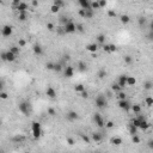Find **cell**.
Returning <instances> with one entry per match:
<instances>
[{"mask_svg": "<svg viewBox=\"0 0 153 153\" xmlns=\"http://www.w3.org/2000/svg\"><path fill=\"white\" fill-rule=\"evenodd\" d=\"M66 141H67V144L71 145V146H72V145H74V140L72 139V138H70V136H68V138H66Z\"/></svg>", "mask_w": 153, "mask_h": 153, "instance_id": "obj_53", "label": "cell"}, {"mask_svg": "<svg viewBox=\"0 0 153 153\" xmlns=\"http://www.w3.org/2000/svg\"><path fill=\"white\" fill-rule=\"evenodd\" d=\"M132 141H133L134 144H139V142H140V138L138 136V135H133V136H132Z\"/></svg>", "mask_w": 153, "mask_h": 153, "instance_id": "obj_41", "label": "cell"}, {"mask_svg": "<svg viewBox=\"0 0 153 153\" xmlns=\"http://www.w3.org/2000/svg\"><path fill=\"white\" fill-rule=\"evenodd\" d=\"M111 90L118 93V92H121V91H122V87H121V86H120L118 84H114V85L111 86Z\"/></svg>", "mask_w": 153, "mask_h": 153, "instance_id": "obj_28", "label": "cell"}, {"mask_svg": "<svg viewBox=\"0 0 153 153\" xmlns=\"http://www.w3.org/2000/svg\"><path fill=\"white\" fill-rule=\"evenodd\" d=\"M48 114H49L50 116H55L56 115L55 109H53V108H48Z\"/></svg>", "mask_w": 153, "mask_h": 153, "instance_id": "obj_44", "label": "cell"}, {"mask_svg": "<svg viewBox=\"0 0 153 153\" xmlns=\"http://www.w3.org/2000/svg\"><path fill=\"white\" fill-rule=\"evenodd\" d=\"M135 83H136V79L134 77H128V79H127V86H134Z\"/></svg>", "mask_w": 153, "mask_h": 153, "instance_id": "obj_22", "label": "cell"}, {"mask_svg": "<svg viewBox=\"0 0 153 153\" xmlns=\"http://www.w3.org/2000/svg\"><path fill=\"white\" fill-rule=\"evenodd\" d=\"M147 146H148V148H150V150H152V151H153V139L148 140V142H147Z\"/></svg>", "mask_w": 153, "mask_h": 153, "instance_id": "obj_54", "label": "cell"}, {"mask_svg": "<svg viewBox=\"0 0 153 153\" xmlns=\"http://www.w3.org/2000/svg\"><path fill=\"white\" fill-rule=\"evenodd\" d=\"M45 67H47V70L54 71V68H55V63H53V62H48V63L45 65Z\"/></svg>", "mask_w": 153, "mask_h": 153, "instance_id": "obj_38", "label": "cell"}, {"mask_svg": "<svg viewBox=\"0 0 153 153\" xmlns=\"http://www.w3.org/2000/svg\"><path fill=\"white\" fill-rule=\"evenodd\" d=\"M91 7H92L93 11H95V10H98V9H100V7H99V2H98V1H91Z\"/></svg>", "mask_w": 153, "mask_h": 153, "instance_id": "obj_35", "label": "cell"}, {"mask_svg": "<svg viewBox=\"0 0 153 153\" xmlns=\"http://www.w3.org/2000/svg\"><path fill=\"white\" fill-rule=\"evenodd\" d=\"M91 140L95 142H100L102 141V134L100 133H92L91 134Z\"/></svg>", "mask_w": 153, "mask_h": 153, "instance_id": "obj_15", "label": "cell"}, {"mask_svg": "<svg viewBox=\"0 0 153 153\" xmlns=\"http://www.w3.org/2000/svg\"><path fill=\"white\" fill-rule=\"evenodd\" d=\"M63 73H65L66 78H72L74 75V70H73L72 66H67V67H65V72Z\"/></svg>", "mask_w": 153, "mask_h": 153, "instance_id": "obj_12", "label": "cell"}, {"mask_svg": "<svg viewBox=\"0 0 153 153\" xmlns=\"http://www.w3.org/2000/svg\"><path fill=\"white\" fill-rule=\"evenodd\" d=\"M96 38H97V43L102 44V45H104V44H105V35H104V34H100V35H98Z\"/></svg>", "mask_w": 153, "mask_h": 153, "instance_id": "obj_19", "label": "cell"}, {"mask_svg": "<svg viewBox=\"0 0 153 153\" xmlns=\"http://www.w3.org/2000/svg\"><path fill=\"white\" fill-rule=\"evenodd\" d=\"M19 111L22 112V114H24V115H29L30 111H31V109H30V104L27 103V102H22L20 104H19Z\"/></svg>", "mask_w": 153, "mask_h": 153, "instance_id": "obj_4", "label": "cell"}, {"mask_svg": "<svg viewBox=\"0 0 153 153\" xmlns=\"http://www.w3.org/2000/svg\"><path fill=\"white\" fill-rule=\"evenodd\" d=\"M1 60H2V61H7V57H6V52L1 53Z\"/></svg>", "mask_w": 153, "mask_h": 153, "instance_id": "obj_58", "label": "cell"}, {"mask_svg": "<svg viewBox=\"0 0 153 153\" xmlns=\"http://www.w3.org/2000/svg\"><path fill=\"white\" fill-rule=\"evenodd\" d=\"M145 23H146V19H145L144 17H140L139 18V25L142 27V25H145Z\"/></svg>", "mask_w": 153, "mask_h": 153, "instance_id": "obj_47", "label": "cell"}, {"mask_svg": "<svg viewBox=\"0 0 153 153\" xmlns=\"http://www.w3.org/2000/svg\"><path fill=\"white\" fill-rule=\"evenodd\" d=\"M93 121L96 122V125H97L99 128H102V127L105 126L104 120H103V117L100 116V114H95V115H93Z\"/></svg>", "mask_w": 153, "mask_h": 153, "instance_id": "obj_5", "label": "cell"}, {"mask_svg": "<svg viewBox=\"0 0 153 153\" xmlns=\"http://www.w3.org/2000/svg\"><path fill=\"white\" fill-rule=\"evenodd\" d=\"M31 5H32L34 7H37V6H38V1H31Z\"/></svg>", "mask_w": 153, "mask_h": 153, "instance_id": "obj_60", "label": "cell"}, {"mask_svg": "<svg viewBox=\"0 0 153 153\" xmlns=\"http://www.w3.org/2000/svg\"><path fill=\"white\" fill-rule=\"evenodd\" d=\"M80 138L83 139L84 142H86V144H90L91 142V139L89 138V136H86V135H84V134H80Z\"/></svg>", "mask_w": 153, "mask_h": 153, "instance_id": "obj_40", "label": "cell"}, {"mask_svg": "<svg viewBox=\"0 0 153 153\" xmlns=\"http://www.w3.org/2000/svg\"><path fill=\"white\" fill-rule=\"evenodd\" d=\"M47 29L50 30V31H53V30H54V25H53L52 23H47Z\"/></svg>", "mask_w": 153, "mask_h": 153, "instance_id": "obj_56", "label": "cell"}, {"mask_svg": "<svg viewBox=\"0 0 153 153\" xmlns=\"http://www.w3.org/2000/svg\"><path fill=\"white\" fill-rule=\"evenodd\" d=\"M118 108L120 109H125V110H128L129 108H130V104H129V102L125 99V100H118Z\"/></svg>", "mask_w": 153, "mask_h": 153, "instance_id": "obj_13", "label": "cell"}, {"mask_svg": "<svg viewBox=\"0 0 153 153\" xmlns=\"http://www.w3.org/2000/svg\"><path fill=\"white\" fill-rule=\"evenodd\" d=\"M45 93H47V96L49 98H52V99H54L56 97V91L52 87V86H48V89H47V91H45Z\"/></svg>", "mask_w": 153, "mask_h": 153, "instance_id": "obj_14", "label": "cell"}, {"mask_svg": "<svg viewBox=\"0 0 153 153\" xmlns=\"http://www.w3.org/2000/svg\"><path fill=\"white\" fill-rule=\"evenodd\" d=\"M144 89H145V90H152L153 89V81L152 80L145 81V84H144Z\"/></svg>", "mask_w": 153, "mask_h": 153, "instance_id": "obj_23", "label": "cell"}, {"mask_svg": "<svg viewBox=\"0 0 153 153\" xmlns=\"http://www.w3.org/2000/svg\"><path fill=\"white\" fill-rule=\"evenodd\" d=\"M150 126H151V125H150V123H148L146 120H144V121H141V123H140L139 128H141L142 130H146L147 128H150Z\"/></svg>", "mask_w": 153, "mask_h": 153, "instance_id": "obj_24", "label": "cell"}, {"mask_svg": "<svg viewBox=\"0 0 153 153\" xmlns=\"http://www.w3.org/2000/svg\"><path fill=\"white\" fill-rule=\"evenodd\" d=\"M98 2H99V7H100V9H102V7H105L107 4H108L105 0H98Z\"/></svg>", "mask_w": 153, "mask_h": 153, "instance_id": "obj_45", "label": "cell"}, {"mask_svg": "<svg viewBox=\"0 0 153 153\" xmlns=\"http://www.w3.org/2000/svg\"><path fill=\"white\" fill-rule=\"evenodd\" d=\"M80 95H81V98H84V99H85V98H89V92H87L86 90H85V91H83Z\"/></svg>", "mask_w": 153, "mask_h": 153, "instance_id": "obj_52", "label": "cell"}, {"mask_svg": "<svg viewBox=\"0 0 153 153\" xmlns=\"http://www.w3.org/2000/svg\"><path fill=\"white\" fill-rule=\"evenodd\" d=\"M111 142L114 145H116V146H120V145L122 144V139H121V138H112Z\"/></svg>", "mask_w": 153, "mask_h": 153, "instance_id": "obj_31", "label": "cell"}, {"mask_svg": "<svg viewBox=\"0 0 153 153\" xmlns=\"http://www.w3.org/2000/svg\"><path fill=\"white\" fill-rule=\"evenodd\" d=\"M78 2H79V5L81 6V9L85 10V11L92 10V7H91V1H90V0H79Z\"/></svg>", "mask_w": 153, "mask_h": 153, "instance_id": "obj_6", "label": "cell"}, {"mask_svg": "<svg viewBox=\"0 0 153 153\" xmlns=\"http://www.w3.org/2000/svg\"><path fill=\"white\" fill-rule=\"evenodd\" d=\"M78 70L80 71V72H85V71L87 70V65H86V62H84V61H79V62H78Z\"/></svg>", "mask_w": 153, "mask_h": 153, "instance_id": "obj_18", "label": "cell"}, {"mask_svg": "<svg viewBox=\"0 0 153 153\" xmlns=\"http://www.w3.org/2000/svg\"><path fill=\"white\" fill-rule=\"evenodd\" d=\"M127 79H128V75H125V74H122V75H120L118 77V80H117V84L123 89L127 86Z\"/></svg>", "mask_w": 153, "mask_h": 153, "instance_id": "obj_8", "label": "cell"}, {"mask_svg": "<svg viewBox=\"0 0 153 153\" xmlns=\"http://www.w3.org/2000/svg\"><path fill=\"white\" fill-rule=\"evenodd\" d=\"M140 123H141V120H139L138 117H136V118H134V120L132 121V125L135 126L136 128H139V127H140Z\"/></svg>", "mask_w": 153, "mask_h": 153, "instance_id": "obj_36", "label": "cell"}, {"mask_svg": "<svg viewBox=\"0 0 153 153\" xmlns=\"http://www.w3.org/2000/svg\"><path fill=\"white\" fill-rule=\"evenodd\" d=\"M145 104L147 107H152L153 105V97H146L145 98Z\"/></svg>", "mask_w": 153, "mask_h": 153, "instance_id": "obj_30", "label": "cell"}, {"mask_svg": "<svg viewBox=\"0 0 153 153\" xmlns=\"http://www.w3.org/2000/svg\"><path fill=\"white\" fill-rule=\"evenodd\" d=\"M32 50H34V53H35L36 55H38V56L43 54V49H42V47L40 44H35L34 48H32Z\"/></svg>", "mask_w": 153, "mask_h": 153, "instance_id": "obj_16", "label": "cell"}, {"mask_svg": "<svg viewBox=\"0 0 153 153\" xmlns=\"http://www.w3.org/2000/svg\"><path fill=\"white\" fill-rule=\"evenodd\" d=\"M53 5H55V6H57V7H60V9H61V7L65 5V2H63V1H61V0H55V1L53 2Z\"/></svg>", "mask_w": 153, "mask_h": 153, "instance_id": "obj_37", "label": "cell"}, {"mask_svg": "<svg viewBox=\"0 0 153 153\" xmlns=\"http://www.w3.org/2000/svg\"><path fill=\"white\" fill-rule=\"evenodd\" d=\"M61 70H62L61 65H60V63H55V68H54V71H55V72H61Z\"/></svg>", "mask_w": 153, "mask_h": 153, "instance_id": "obj_51", "label": "cell"}, {"mask_svg": "<svg viewBox=\"0 0 153 153\" xmlns=\"http://www.w3.org/2000/svg\"><path fill=\"white\" fill-rule=\"evenodd\" d=\"M13 140L14 141H22L23 138H22V136H16V138H13Z\"/></svg>", "mask_w": 153, "mask_h": 153, "instance_id": "obj_61", "label": "cell"}, {"mask_svg": "<svg viewBox=\"0 0 153 153\" xmlns=\"http://www.w3.org/2000/svg\"><path fill=\"white\" fill-rule=\"evenodd\" d=\"M27 18H28V13H27V12L18 13V19H19L20 22H25V20H27Z\"/></svg>", "mask_w": 153, "mask_h": 153, "instance_id": "obj_27", "label": "cell"}, {"mask_svg": "<svg viewBox=\"0 0 153 153\" xmlns=\"http://www.w3.org/2000/svg\"><path fill=\"white\" fill-rule=\"evenodd\" d=\"M78 118H79V115H78L77 111L71 110V111L67 112V120H68V121H77Z\"/></svg>", "mask_w": 153, "mask_h": 153, "instance_id": "obj_10", "label": "cell"}, {"mask_svg": "<svg viewBox=\"0 0 153 153\" xmlns=\"http://www.w3.org/2000/svg\"><path fill=\"white\" fill-rule=\"evenodd\" d=\"M7 97H9V95L5 91H0V98L1 99H7Z\"/></svg>", "mask_w": 153, "mask_h": 153, "instance_id": "obj_43", "label": "cell"}, {"mask_svg": "<svg viewBox=\"0 0 153 153\" xmlns=\"http://www.w3.org/2000/svg\"><path fill=\"white\" fill-rule=\"evenodd\" d=\"M31 128H32V134H34V138H35V139H38V138L41 136V134H42L41 125H40L38 122H34Z\"/></svg>", "mask_w": 153, "mask_h": 153, "instance_id": "obj_2", "label": "cell"}, {"mask_svg": "<svg viewBox=\"0 0 153 153\" xmlns=\"http://www.w3.org/2000/svg\"><path fill=\"white\" fill-rule=\"evenodd\" d=\"M25 44H27V42H25V40H23V38H20V40L18 41V45H19L20 48H22V47H24Z\"/></svg>", "mask_w": 153, "mask_h": 153, "instance_id": "obj_48", "label": "cell"}, {"mask_svg": "<svg viewBox=\"0 0 153 153\" xmlns=\"http://www.w3.org/2000/svg\"><path fill=\"white\" fill-rule=\"evenodd\" d=\"M108 16H109L110 18H115V17H116V12L112 11V10H109V11H108Z\"/></svg>", "mask_w": 153, "mask_h": 153, "instance_id": "obj_46", "label": "cell"}, {"mask_svg": "<svg viewBox=\"0 0 153 153\" xmlns=\"http://www.w3.org/2000/svg\"><path fill=\"white\" fill-rule=\"evenodd\" d=\"M63 30H65V32H66V34H73V32H75V31H77V24H74L72 20H70L67 24H65Z\"/></svg>", "mask_w": 153, "mask_h": 153, "instance_id": "obj_3", "label": "cell"}, {"mask_svg": "<svg viewBox=\"0 0 153 153\" xmlns=\"http://www.w3.org/2000/svg\"><path fill=\"white\" fill-rule=\"evenodd\" d=\"M29 5L27 2H24V1H20V4L17 6V11H18V13H23V12H27V10H28Z\"/></svg>", "mask_w": 153, "mask_h": 153, "instance_id": "obj_7", "label": "cell"}, {"mask_svg": "<svg viewBox=\"0 0 153 153\" xmlns=\"http://www.w3.org/2000/svg\"><path fill=\"white\" fill-rule=\"evenodd\" d=\"M1 34H2L4 37H9V36L12 34V27H10V25H5L4 28L1 29Z\"/></svg>", "mask_w": 153, "mask_h": 153, "instance_id": "obj_9", "label": "cell"}, {"mask_svg": "<svg viewBox=\"0 0 153 153\" xmlns=\"http://www.w3.org/2000/svg\"><path fill=\"white\" fill-rule=\"evenodd\" d=\"M130 109H132V111L134 114H140L141 112V105L140 104H134V105L130 107Z\"/></svg>", "mask_w": 153, "mask_h": 153, "instance_id": "obj_20", "label": "cell"}, {"mask_svg": "<svg viewBox=\"0 0 153 153\" xmlns=\"http://www.w3.org/2000/svg\"><path fill=\"white\" fill-rule=\"evenodd\" d=\"M105 127H107V128H109V129L112 128V127H114V122H112V121H108V122L105 123Z\"/></svg>", "mask_w": 153, "mask_h": 153, "instance_id": "obj_55", "label": "cell"}, {"mask_svg": "<svg viewBox=\"0 0 153 153\" xmlns=\"http://www.w3.org/2000/svg\"><path fill=\"white\" fill-rule=\"evenodd\" d=\"M74 90L77 91V92H83V91H85V87H84L83 84H78V85H75V87H74Z\"/></svg>", "mask_w": 153, "mask_h": 153, "instance_id": "obj_29", "label": "cell"}, {"mask_svg": "<svg viewBox=\"0 0 153 153\" xmlns=\"http://www.w3.org/2000/svg\"><path fill=\"white\" fill-rule=\"evenodd\" d=\"M120 18H121V22H122L123 24H128V23L130 22V17L127 16V14H122Z\"/></svg>", "mask_w": 153, "mask_h": 153, "instance_id": "obj_25", "label": "cell"}, {"mask_svg": "<svg viewBox=\"0 0 153 153\" xmlns=\"http://www.w3.org/2000/svg\"><path fill=\"white\" fill-rule=\"evenodd\" d=\"M125 62L126 63H128V65H130L132 62H133V57L130 55H126L125 56Z\"/></svg>", "mask_w": 153, "mask_h": 153, "instance_id": "obj_39", "label": "cell"}, {"mask_svg": "<svg viewBox=\"0 0 153 153\" xmlns=\"http://www.w3.org/2000/svg\"><path fill=\"white\" fill-rule=\"evenodd\" d=\"M93 16H95V11H93V10L85 11V18H86V19H91Z\"/></svg>", "mask_w": 153, "mask_h": 153, "instance_id": "obj_26", "label": "cell"}, {"mask_svg": "<svg viewBox=\"0 0 153 153\" xmlns=\"http://www.w3.org/2000/svg\"><path fill=\"white\" fill-rule=\"evenodd\" d=\"M151 31H152V32H153V20H152V22H151Z\"/></svg>", "mask_w": 153, "mask_h": 153, "instance_id": "obj_62", "label": "cell"}, {"mask_svg": "<svg viewBox=\"0 0 153 153\" xmlns=\"http://www.w3.org/2000/svg\"><path fill=\"white\" fill-rule=\"evenodd\" d=\"M114 52H116V45L110 44V53H114Z\"/></svg>", "mask_w": 153, "mask_h": 153, "instance_id": "obj_59", "label": "cell"}, {"mask_svg": "<svg viewBox=\"0 0 153 153\" xmlns=\"http://www.w3.org/2000/svg\"><path fill=\"white\" fill-rule=\"evenodd\" d=\"M103 50L110 53V44H104V45H103Z\"/></svg>", "mask_w": 153, "mask_h": 153, "instance_id": "obj_50", "label": "cell"}, {"mask_svg": "<svg viewBox=\"0 0 153 153\" xmlns=\"http://www.w3.org/2000/svg\"><path fill=\"white\" fill-rule=\"evenodd\" d=\"M136 129H138V128H136L135 126H133L132 123L129 125V132H130L132 135H136Z\"/></svg>", "mask_w": 153, "mask_h": 153, "instance_id": "obj_32", "label": "cell"}, {"mask_svg": "<svg viewBox=\"0 0 153 153\" xmlns=\"http://www.w3.org/2000/svg\"><path fill=\"white\" fill-rule=\"evenodd\" d=\"M78 13H79V16H80V17H83V18H85V10H83V9H80Z\"/></svg>", "mask_w": 153, "mask_h": 153, "instance_id": "obj_57", "label": "cell"}, {"mask_svg": "<svg viewBox=\"0 0 153 153\" xmlns=\"http://www.w3.org/2000/svg\"><path fill=\"white\" fill-rule=\"evenodd\" d=\"M6 57H7V61H9V62H13V61H16V59H17V55H14L11 50H9V52H6Z\"/></svg>", "mask_w": 153, "mask_h": 153, "instance_id": "obj_17", "label": "cell"}, {"mask_svg": "<svg viewBox=\"0 0 153 153\" xmlns=\"http://www.w3.org/2000/svg\"><path fill=\"white\" fill-rule=\"evenodd\" d=\"M86 50H89L90 53L95 54L98 50V44L97 43H90V44H87V45H86Z\"/></svg>", "mask_w": 153, "mask_h": 153, "instance_id": "obj_11", "label": "cell"}, {"mask_svg": "<svg viewBox=\"0 0 153 153\" xmlns=\"http://www.w3.org/2000/svg\"><path fill=\"white\" fill-rule=\"evenodd\" d=\"M105 75H107V71H105V70H100L99 72H98V74H97V77L99 78V79H103Z\"/></svg>", "mask_w": 153, "mask_h": 153, "instance_id": "obj_34", "label": "cell"}, {"mask_svg": "<svg viewBox=\"0 0 153 153\" xmlns=\"http://www.w3.org/2000/svg\"><path fill=\"white\" fill-rule=\"evenodd\" d=\"M59 10H60V7H57V6H55V5H53V6L50 7V11H52L53 13H57Z\"/></svg>", "mask_w": 153, "mask_h": 153, "instance_id": "obj_42", "label": "cell"}, {"mask_svg": "<svg viewBox=\"0 0 153 153\" xmlns=\"http://www.w3.org/2000/svg\"><path fill=\"white\" fill-rule=\"evenodd\" d=\"M10 50L13 53L14 55H19V53H20V47H19V45H12V47L10 48Z\"/></svg>", "mask_w": 153, "mask_h": 153, "instance_id": "obj_21", "label": "cell"}, {"mask_svg": "<svg viewBox=\"0 0 153 153\" xmlns=\"http://www.w3.org/2000/svg\"><path fill=\"white\" fill-rule=\"evenodd\" d=\"M77 31H79V32H84V25L83 24H77Z\"/></svg>", "mask_w": 153, "mask_h": 153, "instance_id": "obj_49", "label": "cell"}, {"mask_svg": "<svg viewBox=\"0 0 153 153\" xmlns=\"http://www.w3.org/2000/svg\"><path fill=\"white\" fill-rule=\"evenodd\" d=\"M117 97H118L120 100H125V99H127V95H126V92L121 91V92H118V93H117Z\"/></svg>", "mask_w": 153, "mask_h": 153, "instance_id": "obj_33", "label": "cell"}, {"mask_svg": "<svg viewBox=\"0 0 153 153\" xmlns=\"http://www.w3.org/2000/svg\"><path fill=\"white\" fill-rule=\"evenodd\" d=\"M95 103H96V107L99 108V109H103V108H105L108 105V100H107V98L104 97L103 95L97 96L96 99H95Z\"/></svg>", "mask_w": 153, "mask_h": 153, "instance_id": "obj_1", "label": "cell"}]
</instances>
